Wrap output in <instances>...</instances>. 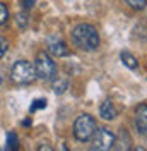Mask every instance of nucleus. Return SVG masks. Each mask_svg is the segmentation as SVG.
<instances>
[{"label": "nucleus", "mask_w": 147, "mask_h": 151, "mask_svg": "<svg viewBox=\"0 0 147 151\" xmlns=\"http://www.w3.org/2000/svg\"><path fill=\"white\" fill-rule=\"evenodd\" d=\"M72 41L75 43V47L84 52H94L99 47L98 29L91 24H77L72 31Z\"/></svg>", "instance_id": "f257e3e1"}, {"label": "nucleus", "mask_w": 147, "mask_h": 151, "mask_svg": "<svg viewBox=\"0 0 147 151\" xmlns=\"http://www.w3.org/2000/svg\"><path fill=\"white\" fill-rule=\"evenodd\" d=\"M10 79L16 84H31L36 79V70H34V64L29 60H17L12 69H10Z\"/></svg>", "instance_id": "f03ea898"}, {"label": "nucleus", "mask_w": 147, "mask_h": 151, "mask_svg": "<svg viewBox=\"0 0 147 151\" xmlns=\"http://www.w3.org/2000/svg\"><path fill=\"white\" fill-rule=\"evenodd\" d=\"M94 131H96V120H94L92 115L82 113V115H79L75 119V122H74V136H75L77 141L81 142L89 141L92 137V134H94Z\"/></svg>", "instance_id": "7ed1b4c3"}, {"label": "nucleus", "mask_w": 147, "mask_h": 151, "mask_svg": "<svg viewBox=\"0 0 147 151\" xmlns=\"http://www.w3.org/2000/svg\"><path fill=\"white\" fill-rule=\"evenodd\" d=\"M116 142V136L108 127H98L91 137L89 151H111Z\"/></svg>", "instance_id": "20e7f679"}, {"label": "nucleus", "mask_w": 147, "mask_h": 151, "mask_svg": "<svg viewBox=\"0 0 147 151\" xmlns=\"http://www.w3.org/2000/svg\"><path fill=\"white\" fill-rule=\"evenodd\" d=\"M34 70H36V77L43 81H51L56 77V64L46 52L38 53L34 60Z\"/></svg>", "instance_id": "39448f33"}, {"label": "nucleus", "mask_w": 147, "mask_h": 151, "mask_svg": "<svg viewBox=\"0 0 147 151\" xmlns=\"http://www.w3.org/2000/svg\"><path fill=\"white\" fill-rule=\"evenodd\" d=\"M46 48H48V53L53 57H67L69 55L67 43L60 36H56V35H51V36L46 38Z\"/></svg>", "instance_id": "423d86ee"}, {"label": "nucleus", "mask_w": 147, "mask_h": 151, "mask_svg": "<svg viewBox=\"0 0 147 151\" xmlns=\"http://www.w3.org/2000/svg\"><path fill=\"white\" fill-rule=\"evenodd\" d=\"M135 127L140 136L147 139V103H142L135 110Z\"/></svg>", "instance_id": "0eeeda50"}, {"label": "nucleus", "mask_w": 147, "mask_h": 151, "mask_svg": "<svg viewBox=\"0 0 147 151\" xmlns=\"http://www.w3.org/2000/svg\"><path fill=\"white\" fill-rule=\"evenodd\" d=\"M116 108H115V103L111 100H104L99 106V117L104 119V120H113L116 119Z\"/></svg>", "instance_id": "6e6552de"}, {"label": "nucleus", "mask_w": 147, "mask_h": 151, "mask_svg": "<svg viewBox=\"0 0 147 151\" xmlns=\"http://www.w3.org/2000/svg\"><path fill=\"white\" fill-rule=\"evenodd\" d=\"M120 58H121V62H123V65L125 67H128V69H132V70H135L138 67V62H137V58L132 55L130 52H121L120 53Z\"/></svg>", "instance_id": "1a4fd4ad"}, {"label": "nucleus", "mask_w": 147, "mask_h": 151, "mask_svg": "<svg viewBox=\"0 0 147 151\" xmlns=\"http://www.w3.org/2000/svg\"><path fill=\"white\" fill-rule=\"evenodd\" d=\"M19 150V137L16 136V132H7V142L4 151H17Z\"/></svg>", "instance_id": "9d476101"}, {"label": "nucleus", "mask_w": 147, "mask_h": 151, "mask_svg": "<svg viewBox=\"0 0 147 151\" xmlns=\"http://www.w3.org/2000/svg\"><path fill=\"white\" fill-rule=\"evenodd\" d=\"M125 2H127L128 7H132V9H135V10L146 9V5H147V0H125Z\"/></svg>", "instance_id": "9b49d317"}, {"label": "nucleus", "mask_w": 147, "mask_h": 151, "mask_svg": "<svg viewBox=\"0 0 147 151\" xmlns=\"http://www.w3.org/2000/svg\"><path fill=\"white\" fill-rule=\"evenodd\" d=\"M16 22H17V26L19 28H28V24H29V17H28V14L26 12H21V14H17L16 16Z\"/></svg>", "instance_id": "f8f14e48"}, {"label": "nucleus", "mask_w": 147, "mask_h": 151, "mask_svg": "<svg viewBox=\"0 0 147 151\" xmlns=\"http://www.w3.org/2000/svg\"><path fill=\"white\" fill-rule=\"evenodd\" d=\"M41 108H46V100L45 98H38V100H34L33 105L29 106L31 112H36V110H41Z\"/></svg>", "instance_id": "ddd939ff"}, {"label": "nucleus", "mask_w": 147, "mask_h": 151, "mask_svg": "<svg viewBox=\"0 0 147 151\" xmlns=\"http://www.w3.org/2000/svg\"><path fill=\"white\" fill-rule=\"evenodd\" d=\"M9 47H10L9 40H7V38H4V36H0V58H2V57L7 53Z\"/></svg>", "instance_id": "4468645a"}, {"label": "nucleus", "mask_w": 147, "mask_h": 151, "mask_svg": "<svg viewBox=\"0 0 147 151\" xmlns=\"http://www.w3.org/2000/svg\"><path fill=\"white\" fill-rule=\"evenodd\" d=\"M67 86H69L67 81H58V83H55V86H53V91H55L56 94H62V93H65Z\"/></svg>", "instance_id": "2eb2a0df"}, {"label": "nucleus", "mask_w": 147, "mask_h": 151, "mask_svg": "<svg viewBox=\"0 0 147 151\" xmlns=\"http://www.w3.org/2000/svg\"><path fill=\"white\" fill-rule=\"evenodd\" d=\"M7 19H9V10H7V7L4 4H0V26L5 24Z\"/></svg>", "instance_id": "dca6fc26"}, {"label": "nucleus", "mask_w": 147, "mask_h": 151, "mask_svg": "<svg viewBox=\"0 0 147 151\" xmlns=\"http://www.w3.org/2000/svg\"><path fill=\"white\" fill-rule=\"evenodd\" d=\"M34 4H36V0H21V5H22V9L24 10L34 7Z\"/></svg>", "instance_id": "f3484780"}, {"label": "nucleus", "mask_w": 147, "mask_h": 151, "mask_svg": "<svg viewBox=\"0 0 147 151\" xmlns=\"http://www.w3.org/2000/svg\"><path fill=\"white\" fill-rule=\"evenodd\" d=\"M38 151H55V150H53L48 142H41V144H39V148H38Z\"/></svg>", "instance_id": "a211bd4d"}, {"label": "nucleus", "mask_w": 147, "mask_h": 151, "mask_svg": "<svg viewBox=\"0 0 147 151\" xmlns=\"http://www.w3.org/2000/svg\"><path fill=\"white\" fill-rule=\"evenodd\" d=\"M128 151H147L144 146H135V148H132V150H128Z\"/></svg>", "instance_id": "6ab92c4d"}, {"label": "nucleus", "mask_w": 147, "mask_h": 151, "mask_svg": "<svg viewBox=\"0 0 147 151\" xmlns=\"http://www.w3.org/2000/svg\"><path fill=\"white\" fill-rule=\"evenodd\" d=\"M58 151H70V150L67 148V144H60V148H58Z\"/></svg>", "instance_id": "aec40b11"}, {"label": "nucleus", "mask_w": 147, "mask_h": 151, "mask_svg": "<svg viewBox=\"0 0 147 151\" xmlns=\"http://www.w3.org/2000/svg\"><path fill=\"white\" fill-rule=\"evenodd\" d=\"M4 83V72H2V69H0V84Z\"/></svg>", "instance_id": "412c9836"}, {"label": "nucleus", "mask_w": 147, "mask_h": 151, "mask_svg": "<svg viewBox=\"0 0 147 151\" xmlns=\"http://www.w3.org/2000/svg\"><path fill=\"white\" fill-rule=\"evenodd\" d=\"M0 151H4V150H2V148H0Z\"/></svg>", "instance_id": "4be33fe9"}]
</instances>
